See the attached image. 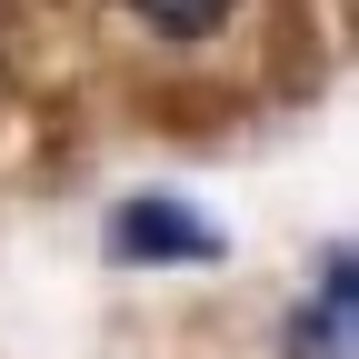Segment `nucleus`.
Wrapping results in <instances>:
<instances>
[{
    "label": "nucleus",
    "instance_id": "f257e3e1",
    "mask_svg": "<svg viewBox=\"0 0 359 359\" xmlns=\"http://www.w3.org/2000/svg\"><path fill=\"white\" fill-rule=\"evenodd\" d=\"M230 11H240V0H130V20L160 30V40H210Z\"/></svg>",
    "mask_w": 359,
    "mask_h": 359
}]
</instances>
